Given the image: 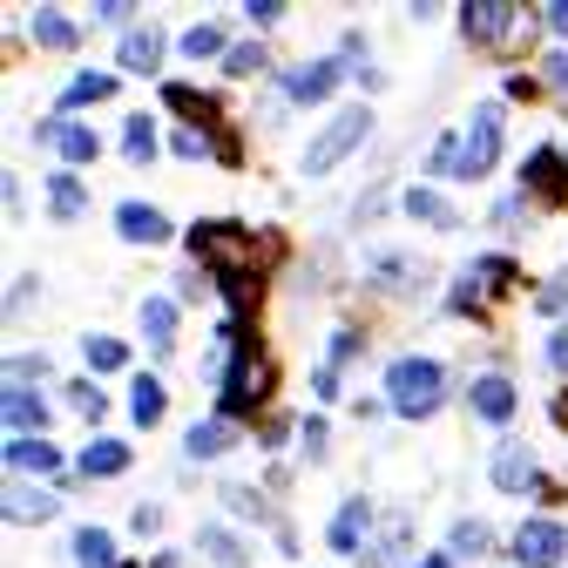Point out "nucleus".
Returning a JSON list of instances; mask_svg holds the SVG:
<instances>
[{
  "mask_svg": "<svg viewBox=\"0 0 568 568\" xmlns=\"http://www.w3.org/2000/svg\"><path fill=\"white\" fill-rule=\"evenodd\" d=\"M190 257H196L203 271H217L224 284H231V277H251V237H244L237 224H196V231H190Z\"/></svg>",
  "mask_w": 568,
  "mask_h": 568,
  "instance_id": "nucleus-1",
  "label": "nucleus"
},
{
  "mask_svg": "<svg viewBox=\"0 0 568 568\" xmlns=\"http://www.w3.org/2000/svg\"><path fill=\"white\" fill-rule=\"evenodd\" d=\"M440 366L434 359H393V373H386V399H393V413H406V419H419V413H434L440 406Z\"/></svg>",
  "mask_w": 568,
  "mask_h": 568,
  "instance_id": "nucleus-2",
  "label": "nucleus"
},
{
  "mask_svg": "<svg viewBox=\"0 0 568 568\" xmlns=\"http://www.w3.org/2000/svg\"><path fill=\"white\" fill-rule=\"evenodd\" d=\"M366 129H373V115L366 109H345V115H332L318 135H312V150H305V176H325L338 156H352L366 142Z\"/></svg>",
  "mask_w": 568,
  "mask_h": 568,
  "instance_id": "nucleus-3",
  "label": "nucleus"
},
{
  "mask_svg": "<svg viewBox=\"0 0 568 568\" xmlns=\"http://www.w3.org/2000/svg\"><path fill=\"white\" fill-rule=\"evenodd\" d=\"M271 393V359L251 345V338H237V352H231V379H224V413H244V406H257Z\"/></svg>",
  "mask_w": 568,
  "mask_h": 568,
  "instance_id": "nucleus-4",
  "label": "nucleus"
},
{
  "mask_svg": "<svg viewBox=\"0 0 568 568\" xmlns=\"http://www.w3.org/2000/svg\"><path fill=\"white\" fill-rule=\"evenodd\" d=\"M494 156H501V109H474V122H467V142H460V176H487L494 170Z\"/></svg>",
  "mask_w": 568,
  "mask_h": 568,
  "instance_id": "nucleus-5",
  "label": "nucleus"
},
{
  "mask_svg": "<svg viewBox=\"0 0 568 568\" xmlns=\"http://www.w3.org/2000/svg\"><path fill=\"white\" fill-rule=\"evenodd\" d=\"M508 284H515V264H508V257H480L474 271H460V284H454V305H460V312H480L494 292H508Z\"/></svg>",
  "mask_w": 568,
  "mask_h": 568,
  "instance_id": "nucleus-6",
  "label": "nucleus"
},
{
  "mask_svg": "<svg viewBox=\"0 0 568 568\" xmlns=\"http://www.w3.org/2000/svg\"><path fill=\"white\" fill-rule=\"evenodd\" d=\"M515 555H521V568H561V555H568V535H561L555 521H521V535H515Z\"/></svg>",
  "mask_w": 568,
  "mask_h": 568,
  "instance_id": "nucleus-7",
  "label": "nucleus"
},
{
  "mask_svg": "<svg viewBox=\"0 0 568 568\" xmlns=\"http://www.w3.org/2000/svg\"><path fill=\"white\" fill-rule=\"evenodd\" d=\"M515 28V8H508V0H467V8H460V34L467 41H501Z\"/></svg>",
  "mask_w": 568,
  "mask_h": 568,
  "instance_id": "nucleus-8",
  "label": "nucleus"
},
{
  "mask_svg": "<svg viewBox=\"0 0 568 568\" xmlns=\"http://www.w3.org/2000/svg\"><path fill=\"white\" fill-rule=\"evenodd\" d=\"M494 487H501V494L535 487V454H528L521 440H501V454H494Z\"/></svg>",
  "mask_w": 568,
  "mask_h": 568,
  "instance_id": "nucleus-9",
  "label": "nucleus"
},
{
  "mask_svg": "<svg viewBox=\"0 0 568 568\" xmlns=\"http://www.w3.org/2000/svg\"><path fill=\"white\" fill-rule=\"evenodd\" d=\"M115 231H122L129 244H163V237H170L163 210H150V203H122V210H115Z\"/></svg>",
  "mask_w": 568,
  "mask_h": 568,
  "instance_id": "nucleus-10",
  "label": "nucleus"
},
{
  "mask_svg": "<svg viewBox=\"0 0 568 568\" xmlns=\"http://www.w3.org/2000/svg\"><path fill=\"white\" fill-rule=\"evenodd\" d=\"M156 54H163V28L142 21V28H129V34H122V68H129V75H150Z\"/></svg>",
  "mask_w": 568,
  "mask_h": 568,
  "instance_id": "nucleus-11",
  "label": "nucleus"
},
{
  "mask_svg": "<svg viewBox=\"0 0 568 568\" xmlns=\"http://www.w3.org/2000/svg\"><path fill=\"white\" fill-rule=\"evenodd\" d=\"M338 75H345V61H312V68H298V75L284 82V89H292L298 102H318V95H332V89H338Z\"/></svg>",
  "mask_w": 568,
  "mask_h": 568,
  "instance_id": "nucleus-12",
  "label": "nucleus"
},
{
  "mask_svg": "<svg viewBox=\"0 0 568 568\" xmlns=\"http://www.w3.org/2000/svg\"><path fill=\"white\" fill-rule=\"evenodd\" d=\"M474 413H480V419H494V426H501V419L515 413V386H508L501 373H487V379H474Z\"/></svg>",
  "mask_w": 568,
  "mask_h": 568,
  "instance_id": "nucleus-13",
  "label": "nucleus"
},
{
  "mask_svg": "<svg viewBox=\"0 0 568 568\" xmlns=\"http://www.w3.org/2000/svg\"><path fill=\"white\" fill-rule=\"evenodd\" d=\"M231 440H237V426H231V419H203V426H190L183 454H190V460H217V454H224Z\"/></svg>",
  "mask_w": 568,
  "mask_h": 568,
  "instance_id": "nucleus-14",
  "label": "nucleus"
},
{
  "mask_svg": "<svg viewBox=\"0 0 568 568\" xmlns=\"http://www.w3.org/2000/svg\"><path fill=\"white\" fill-rule=\"evenodd\" d=\"M41 419H48V406H41L28 386H8V434L28 440V434H41Z\"/></svg>",
  "mask_w": 568,
  "mask_h": 568,
  "instance_id": "nucleus-15",
  "label": "nucleus"
},
{
  "mask_svg": "<svg viewBox=\"0 0 568 568\" xmlns=\"http://www.w3.org/2000/svg\"><path fill=\"white\" fill-rule=\"evenodd\" d=\"M332 548H338V555H359V548H366V501H345V508L332 515Z\"/></svg>",
  "mask_w": 568,
  "mask_h": 568,
  "instance_id": "nucleus-16",
  "label": "nucleus"
},
{
  "mask_svg": "<svg viewBox=\"0 0 568 568\" xmlns=\"http://www.w3.org/2000/svg\"><path fill=\"white\" fill-rule=\"evenodd\" d=\"M406 217L434 224V231H454V224H460V217H454V203H447L440 190H406Z\"/></svg>",
  "mask_w": 568,
  "mask_h": 568,
  "instance_id": "nucleus-17",
  "label": "nucleus"
},
{
  "mask_svg": "<svg viewBox=\"0 0 568 568\" xmlns=\"http://www.w3.org/2000/svg\"><path fill=\"white\" fill-rule=\"evenodd\" d=\"M142 338H150L156 352L176 345V305L170 298H142Z\"/></svg>",
  "mask_w": 568,
  "mask_h": 568,
  "instance_id": "nucleus-18",
  "label": "nucleus"
},
{
  "mask_svg": "<svg viewBox=\"0 0 568 568\" xmlns=\"http://www.w3.org/2000/svg\"><path fill=\"white\" fill-rule=\"evenodd\" d=\"M54 150H61L68 163H95L102 142H95V129H89V122H54Z\"/></svg>",
  "mask_w": 568,
  "mask_h": 568,
  "instance_id": "nucleus-19",
  "label": "nucleus"
},
{
  "mask_svg": "<svg viewBox=\"0 0 568 568\" xmlns=\"http://www.w3.org/2000/svg\"><path fill=\"white\" fill-rule=\"evenodd\" d=\"M54 508H61V494H48V487H34V494L28 487H8V515L14 521H48Z\"/></svg>",
  "mask_w": 568,
  "mask_h": 568,
  "instance_id": "nucleus-20",
  "label": "nucleus"
},
{
  "mask_svg": "<svg viewBox=\"0 0 568 568\" xmlns=\"http://www.w3.org/2000/svg\"><path fill=\"white\" fill-rule=\"evenodd\" d=\"M528 183H535L541 196H568V170H561V156H555V150H535V156H528Z\"/></svg>",
  "mask_w": 568,
  "mask_h": 568,
  "instance_id": "nucleus-21",
  "label": "nucleus"
},
{
  "mask_svg": "<svg viewBox=\"0 0 568 568\" xmlns=\"http://www.w3.org/2000/svg\"><path fill=\"white\" fill-rule=\"evenodd\" d=\"M122 467H129V447H122V440H89V447H82V474H89V480L122 474Z\"/></svg>",
  "mask_w": 568,
  "mask_h": 568,
  "instance_id": "nucleus-22",
  "label": "nucleus"
},
{
  "mask_svg": "<svg viewBox=\"0 0 568 568\" xmlns=\"http://www.w3.org/2000/svg\"><path fill=\"white\" fill-rule=\"evenodd\" d=\"M196 548L217 561V568H244V561H251V555H244V541H237L231 528H203V535H196Z\"/></svg>",
  "mask_w": 568,
  "mask_h": 568,
  "instance_id": "nucleus-23",
  "label": "nucleus"
},
{
  "mask_svg": "<svg viewBox=\"0 0 568 568\" xmlns=\"http://www.w3.org/2000/svg\"><path fill=\"white\" fill-rule=\"evenodd\" d=\"M129 413H135V426H156V419H163V379L142 373V379L129 386Z\"/></svg>",
  "mask_w": 568,
  "mask_h": 568,
  "instance_id": "nucleus-24",
  "label": "nucleus"
},
{
  "mask_svg": "<svg viewBox=\"0 0 568 568\" xmlns=\"http://www.w3.org/2000/svg\"><path fill=\"white\" fill-rule=\"evenodd\" d=\"M122 150H129V163H150L156 156V122L150 115H129L122 122Z\"/></svg>",
  "mask_w": 568,
  "mask_h": 568,
  "instance_id": "nucleus-25",
  "label": "nucleus"
},
{
  "mask_svg": "<svg viewBox=\"0 0 568 568\" xmlns=\"http://www.w3.org/2000/svg\"><path fill=\"white\" fill-rule=\"evenodd\" d=\"M75 568H115V541L102 528H82L75 535Z\"/></svg>",
  "mask_w": 568,
  "mask_h": 568,
  "instance_id": "nucleus-26",
  "label": "nucleus"
},
{
  "mask_svg": "<svg viewBox=\"0 0 568 568\" xmlns=\"http://www.w3.org/2000/svg\"><path fill=\"white\" fill-rule=\"evenodd\" d=\"M48 210H54V217H82V210H89V190H82L75 176H54V183H48Z\"/></svg>",
  "mask_w": 568,
  "mask_h": 568,
  "instance_id": "nucleus-27",
  "label": "nucleus"
},
{
  "mask_svg": "<svg viewBox=\"0 0 568 568\" xmlns=\"http://www.w3.org/2000/svg\"><path fill=\"white\" fill-rule=\"evenodd\" d=\"M34 41L41 48H75V21L54 14V8H34Z\"/></svg>",
  "mask_w": 568,
  "mask_h": 568,
  "instance_id": "nucleus-28",
  "label": "nucleus"
},
{
  "mask_svg": "<svg viewBox=\"0 0 568 568\" xmlns=\"http://www.w3.org/2000/svg\"><path fill=\"white\" fill-rule=\"evenodd\" d=\"M8 467H34V474H54V447L48 440H8Z\"/></svg>",
  "mask_w": 568,
  "mask_h": 568,
  "instance_id": "nucleus-29",
  "label": "nucleus"
},
{
  "mask_svg": "<svg viewBox=\"0 0 568 568\" xmlns=\"http://www.w3.org/2000/svg\"><path fill=\"white\" fill-rule=\"evenodd\" d=\"M170 109H183V115H190V129H203L210 115H217V102L196 95V89H183V82H170Z\"/></svg>",
  "mask_w": 568,
  "mask_h": 568,
  "instance_id": "nucleus-30",
  "label": "nucleus"
},
{
  "mask_svg": "<svg viewBox=\"0 0 568 568\" xmlns=\"http://www.w3.org/2000/svg\"><path fill=\"white\" fill-rule=\"evenodd\" d=\"M109 89H115L109 75H75V82H68V89H61V109H82V102H102Z\"/></svg>",
  "mask_w": 568,
  "mask_h": 568,
  "instance_id": "nucleus-31",
  "label": "nucleus"
},
{
  "mask_svg": "<svg viewBox=\"0 0 568 568\" xmlns=\"http://www.w3.org/2000/svg\"><path fill=\"white\" fill-rule=\"evenodd\" d=\"M264 61H271V54H264L257 41H237V48L224 54V75H257V68H264Z\"/></svg>",
  "mask_w": 568,
  "mask_h": 568,
  "instance_id": "nucleus-32",
  "label": "nucleus"
},
{
  "mask_svg": "<svg viewBox=\"0 0 568 568\" xmlns=\"http://www.w3.org/2000/svg\"><path fill=\"white\" fill-rule=\"evenodd\" d=\"M89 366H95V373H115V366H129L122 338H89Z\"/></svg>",
  "mask_w": 568,
  "mask_h": 568,
  "instance_id": "nucleus-33",
  "label": "nucleus"
},
{
  "mask_svg": "<svg viewBox=\"0 0 568 568\" xmlns=\"http://www.w3.org/2000/svg\"><path fill=\"white\" fill-rule=\"evenodd\" d=\"M217 48H224V34H217V28H210V21L183 34V54H190V61H196V54H217ZM224 54H231V48H224Z\"/></svg>",
  "mask_w": 568,
  "mask_h": 568,
  "instance_id": "nucleus-34",
  "label": "nucleus"
},
{
  "mask_svg": "<svg viewBox=\"0 0 568 568\" xmlns=\"http://www.w3.org/2000/svg\"><path fill=\"white\" fill-rule=\"evenodd\" d=\"M487 548V528L480 521H454V555H480Z\"/></svg>",
  "mask_w": 568,
  "mask_h": 568,
  "instance_id": "nucleus-35",
  "label": "nucleus"
},
{
  "mask_svg": "<svg viewBox=\"0 0 568 568\" xmlns=\"http://www.w3.org/2000/svg\"><path fill=\"white\" fill-rule=\"evenodd\" d=\"M434 170L440 176H460V135H440L434 142Z\"/></svg>",
  "mask_w": 568,
  "mask_h": 568,
  "instance_id": "nucleus-36",
  "label": "nucleus"
},
{
  "mask_svg": "<svg viewBox=\"0 0 568 568\" xmlns=\"http://www.w3.org/2000/svg\"><path fill=\"white\" fill-rule=\"evenodd\" d=\"M68 406L89 413V419H102V393H95V386H68Z\"/></svg>",
  "mask_w": 568,
  "mask_h": 568,
  "instance_id": "nucleus-37",
  "label": "nucleus"
},
{
  "mask_svg": "<svg viewBox=\"0 0 568 568\" xmlns=\"http://www.w3.org/2000/svg\"><path fill=\"white\" fill-rule=\"evenodd\" d=\"M41 373H48L41 352H34V359H14V366H8V379H14V386H21V379H41Z\"/></svg>",
  "mask_w": 568,
  "mask_h": 568,
  "instance_id": "nucleus-38",
  "label": "nucleus"
},
{
  "mask_svg": "<svg viewBox=\"0 0 568 568\" xmlns=\"http://www.w3.org/2000/svg\"><path fill=\"white\" fill-rule=\"evenodd\" d=\"M244 14H251V21H257V28H271V21H277V14H284V0H251V8H244Z\"/></svg>",
  "mask_w": 568,
  "mask_h": 568,
  "instance_id": "nucleus-39",
  "label": "nucleus"
},
{
  "mask_svg": "<svg viewBox=\"0 0 568 568\" xmlns=\"http://www.w3.org/2000/svg\"><path fill=\"white\" fill-rule=\"evenodd\" d=\"M224 501H231L237 515H257V494H251V487H224Z\"/></svg>",
  "mask_w": 568,
  "mask_h": 568,
  "instance_id": "nucleus-40",
  "label": "nucleus"
},
{
  "mask_svg": "<svg viewBox=\"0 0 568 568\" xmlns=\"http://www.w3.org/2000/svg\"><path fill=\"white\" fill-rule=\"evenodd\" d=\"M305 454H312V460L325 454V419H305Z\"/></svg>",
  "mask_w": 568,
  "mask_h": 568,
  "instance_id": "nucleus-41",
  "label": "nucleus"
},
{
  "mask_svg": "<svg viewBox=\"0 0 568 568\" xmlns=\"http://www.w3.org/2000/svg\"><path fill=\"white\" fill-rule=\"evenodd\" d=\"M312 393H318V399H332V393H338V373H332V366H318V373H312Z\"/></svg>",
  "mask_w": 568,
  "mask_h": 568,
  "instance_id": "nucleus-42",
  "label": "nucleus"
},
{
  "mask_svg": "<svg viewBox=\"0 0 568 568\" xmlns=\"http://www.w3.org/2000/svg\"><path fill=\"white\" fill-rule=\"evenodd\" d=\"M541 75H548L555 89H568V54H548V68H541Z\"/></svg>",
  "mask_w": 568,
  "mask_h": 568,
  "instance_id": "nucleus-43",
  "label": "nucleus"
},
{
  "mask_svg": "<svg viewBox=\"0 0 568 568\" xmlns=\"http://www.w3.org/2000/svg\"><path fill=\"white\" fill-rule=\"evenodd\" d=\"M548 359H555V373H568V332H555V338H548Z\"/></svg>",
  "mask_w": 568,
  "mask_h": 568,
  "instance_id": "nucleus-44",
  "label": "nucleus"
},
{
  "mask_svg": "<svg viewBox=\"0 0 568 568\" xmlns=\"http://www.w3.org/2000/svg\"><path fill=\"white\" fill-rule=\"evenodd\" d=\"M548 28H555V34H568V0H548Z\"/></svg>",
  "mask_w": 568,
  "mask_h": 568,
  "instance_id": "nucleus-45",
  "label": "nucleus"
},
{
  "mask_svg": "<svg viewBox=\"0 0 568 568\" xmlns=\"http://www.w3.org/2000/svg\"><path fill=\"white\" fill-rule=\"evenodd\" d=\"M419 568H447V561H419Z\"/></svg>",
  "mask_w": 568,
  "mask_h": 568,
  "instance_id": "nucleus-46",
  "label": "nucleus"
}]
</instances>
